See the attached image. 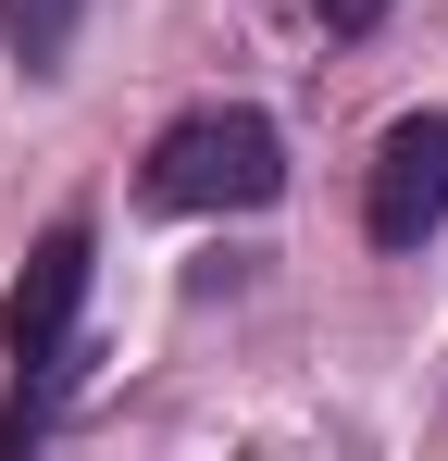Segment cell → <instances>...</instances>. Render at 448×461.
Listing matches in <instances>:
<instances>
[{
  "label": "cell",
  "instance_id": "cell-3",
  "mask_svg": "<svg viewBox=\"0 0 448 461\" xmlns=\"http://www.w3.org/2000/svg\"><path fill=\"white\" fill-rule=\"evenodd\" d=\"M362 225L373 249H424L448 225V113H399L386 150H373V187H362Z\"/></svg>",
  "mask_w": 448,
  "mask_h": 461
},
{
  "label": "cell",
  "instance_id": "cell-5",
  "mask_svg": "<svg viewBox=\"0 0 448 461\" xmlns=\"http://www.w3.org/2000/svg\"><path fill=\"white\" fill-rule=\"evenodd\" d=\"M311 13H324V38H373L386 25V0H311Z\"/></svg>",
  "mask_w": 448,
  "mask_h": 461
},
{
  "label": "cell",
  "instance_id": "cell-1",
  "mask_svg": "<svg viewBox=\"0 0 448 461\" xmlns=\"http://www.w3.org/2000/svg\"><path fill=\"white\" fill-rule=\"evenodd\" d=\"M162 212H262L287 187V138L249 113V100H212V113H175L149 138V175H138Z\"/></svg>",
  "mask_w": 448,
  "mask_h": 461
},
{
  "label": "cell",
  "instance_id": "cell-4",
  "mask_svg": "<svg viewBox=\"0 0 448 461\" xmlns=\"http://www.w3.org/2000/svg\"><path fill=\"white\" fill-rule=\"evenodd\" d=\"M0 25H13V63L25 76H63L75 25H87V0H0Z\"/></svg>",
  "mask_w": 448,
  "mask_h": 461
},
{
  "label": "cell",
  "instance_id": "cell-2",
  "mask_svg": "<svg viewBox=\"0 0 448 461\" xmlns=\"http://www.w3.org/2000/svg\"><path fill=\"white\" fill-rule=\"evenodd\" d=\"M87 275H100V237H87V225H50L38 249H25V275H13V300H0V349H13V375H25V386H63Z\"/></svg>",
  "mask_w": 448,
  "mask_h": 461
}]
</instances>
